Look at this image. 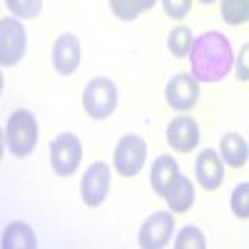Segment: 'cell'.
<instances>
[{"mask_svg": "<svg viewBox=\"0 0 249 249\" xmlns=\"http://www.w3.org/2000/svg\"><path fill=\"white\" fill-rule=\"evenodd\" d=\"M234 68V50L230 37L219 30L195 37L190 50V72L197 82H219Z\"/></svg>", "mask_w": 249, "mask_h": 249, "instance_id": "cell-1", "label": "cell"}, {"mask_svg": "<svg viewBox=\"0 0 249 249\" xmlns=\"http://www.w3.org/2000/svg\"><path fill=\"white\" fill-rule=\"evenodd\" d=\"M37 144V122L30 110H15L5 122V147L13 157H28Z\"/></svg>", "mask_w": 249, "mask_h": 249, "instance_id": "cell-2", "label": "cell"}, {"mask_svg": "<svg viewBox=\"0 0 249 249\" xmlns=\"http://www.w3.org/2000/svg\"><path fill=\"white\" fill-rule=\"evenodd\" d=\"M82 110L90 120H107L117 110V85L110 77H95L82 90Z\"/></svg>", "mask_w": 249, "mask_h": 249, "instance_id": "cell-3", "label": "cell"}, {"mask_svg": "<svg viewBox=\"0 0 249 249\" xmlns=\"http://www.w3.org/2000/svg\"><path fill=\"white\" fill-rule=\"evenodd\" d=\"M82 162V142L72 132H60L50 142V167L57 177H72Z\"/></svg>", "mask_w": 249, "mask_h": 249, "instance_id": "cell-4", "label": "cell"}, {"mask_svg": "<svg viewBox=\"0 0 249 249\" xmlns=\"http://www.w3.org/2000/svg\"><path fill=\"white\" fill-rule=\"evenodd\" d=\"M144 160H147V140L142 135H124L117 147H115V157H112V164L117 175L122 177H135L140 175V170L144 167Z\"/></svg>", "mask_w": 249, "mask_h": 249, "instance_id": "cell-5", "label": "cell"}, {"mask_svg": "<svg viewBox=\"0 0 249 249\" xmlns=\"http://www.w3.org/2000/svg\"><path fill=\"white\" fill-rule=\"evenodd\" d=\"M28 50V33L25 25L15 18L0 20V65L13 68L25 57Z\"/></svg>", "mask_w": 249, "mask_h": 249, "instance_id": "cell-6", "label": "cell"}, {"mask_svg": "<svg viewBox=\"0 0 249 249\" xmlns=\"http://www.w3.org/2000/svg\"><path fill=\"white\" fill-rule=\"evenodd\" d=\"M110 184H112L110 164L107 162H92L85 170V175H82V182H80L82 202L88 207H100L110 195Z\"/></svg>", "mask_w": 249, "mask_h": 249, "instance_id": "cell-7", "label": "cell"}, {"mask_svg": "<svg viewBox=\"0 0 249 249\" xmlns=\"http://www.w3.org/2000/svg\"><path fill=\"white\" fill-rule=\"evenodd\" d=\"M172 232H175L172 212H155L142 222L140 232H137V242L142 249H162L170 244Z\"/></svg>", "mask_w": 249, "mask_h": 249, "instance_id": "cell-8", "label": "cell"}, {"mask_svg": "<svg viewBox=\"0 0 249 249\" xmlns=\"http://www.w3.org/2000/svg\"><path fill=\"white\" fill-rule=\"evenodd\" d=\"M197 97H199V82L192 77V72H177L164 88V100L177 112L192 110L197 105Z\"/></svg>", "mask_w": 249, "mask_h": 249, "instance_id": "cell-9", "label": "cell"}, {"mask_svg": "<svg viewBox=\"0 0 249 249\" xmlns=\"http://www.w3.org/2000/svg\"><path fill=\"white\" fill-rule=\"evenodd\" d=\"M195 177L207 192L219 190L222 182H224V160H222V155L212 147L202 150L197 155V162H195Z\"/></svg>", "mask_w": 249, "mask_h": 249, "instance_id": "cell-10", "label": "cell"}, {"mask_svg": "<svg viewBox=\"0 0 249 249\" xmlns=\"http://www.w3.org/2000/svg\"><path fill=\"white\" fill-rule=\"evenodd\" d=\"M80 43L72 33H62L53 45V68L60 75H75L80 68Z\"/></svg>", "mask_w": 249, "mask_h": 249, "instance_id": "cell-11", "label": "cell"}, {"mask_svg": "<svg viewBox=\"0 0 249 249\" xmlns=\"http://www.w3.org/2000/svg\"><path fill=\"white\" fill-rule=\"evenodd\" d=\"M167 142L175 152H192L199 144V127L192 117L179 115L167 124Z\"/></svg>", "mask_w": 249, "mask_h": 249, "instance_id": "cell-12", "label": "cell"}, {"mask_svg": "<svg viewBox=\"0 0 249 249\" xmlns=\"http://www.w3.org/2000/svg\"><path fill=\"white\" fill-rule=\"evenodd\" d=\"M177 175H179L177 160L170 157V155H160V157L152 162V170H150V184H152L155 195L164 197V192L170 190V184L177 179Z\"/></svg>", "mask_w": 249, "mask_h": 249, "instance_id": "cell-13", "label": "cell"}, {"mask_svg": "<svg viewBox=\"0 0 249 249\" xmlns=\"http://www.w3.org/2000/svg\"><path fill=\"white\" fill-rule=\"evenodd\" d=\"M164 202H167L170 212L184 214L190 212V207L195 204V187L184 175H177V179L170 184V190L164 192Z\"/></svg>", "mask_w": 249, "mask_h": 249, "instance_id": "cell-14", "label": "cell"}, {"mask_svg": "<svg viewBox=\"0 0 249 249\" xmlns=\"http://www.w3.org/2000/svg\"><path fill=\"white\" fill-rule=\"evenodd\" d=\"M219 155H222L224 164H230L232 170H239L249 160V142L237 132H227L219 140Z\"/></svg>", "mask_w": 249, "mask_h": 249, "instance_id": "cell-15", "label": "cell"}, {"mask_svg": "<svg viewBox=\"0 0 249 249\" xmlns=\"http://www.w3.org/2000/svg\"><path fill=\"white\" fill-rule=\"evenodd\" d=\"M37 247V239H35V232L25 222H13L5 227L3 232V249H35Z\"/></svg>", "mask_w": 249, "mask_h": 249, "instance_id": "cell-16", "label": "cell"}, {"mask_svg": "<svg viewBox=\"0 0 249 249\" xmlns=\"http://www.w3.org/2000/svg\"><path fill=\"white\" fill-rule=\"evenodd\" d=\"M157 0H110V10L117 20H124V23H132L135 18H140L142 13L152 10V5Z\"/></svg>", "mask_w": 249, "mask_h": 249, "instance_id": "cell-17", "label": "cell"}, {"mask_svg": "<svg viewBox=\"0 0 249 249\" xmlns=\"http://www.w3.org/2000/svg\"><path fill=\"white\" fill-rule=\"evenodd\" d=\"M219 10L227 25L249 23V0H219Z\"/></svg>", "mask_w": 249, "mask_h": 249, "instance_id": "cell-18", "label": "cell"}, {"mask_svg": "<svg viewBox=\"0 0 249 249\" xmlns=\"http://www.w3.org/2000/svg\"><path fill=\"white\" fill-rule=\"evenodd\" d=\"M192 43H195V35L187 25H177L170 35H167V48L175 57H187L192 50Z\"/></svg>", "mask_w": 249, "mask_h": 249, "instance_id": "cell-19", "label": "cell"}, {"mask_svg": "<svg viewBox=\"0 0 249 249\" xmlns=\"http://www.w3.org/2000/svg\"><path fill=\"white\" fill-rule=\"evenodd\" d=\"M230 207H232L234 217H239V219H249V182H239L234 190H232Z\"/></svg>", "mask_w": 249, "mask_h": 249, "instance_id": "cell-20", "label": "cell"}, {"mask_svg": "<svg viewBox=\"0 0 249 249\" xmlns=\"http://www.w3.org/2000/svg\"><path fill=\"white\" fill-rule=\"evenodd\" d=\"M5 5L15 18L23 20H33L43 13V0H5Z\"/></svg>", "mask_w": 249, "mask_h": 249, "instance_id": "cell-21", "label": "cell"}, {"mask_svg": "<svg viewBox=\"0 0 249 249\" xmlns=\"http://www.w3.org/2000/svg\"><path fill=\"white\" fill-rule=\"evenodd\" d=\"M204 234L199 227H182L177 239H175V249H204Z\"/></svg>", "mask_w": 249, "mask_h": 249, "instance_id": "cell-22", "label": "cell"}, {"mask_svg": "<svg viewBox=\"0 0 249 249\" xmlns=\"http://www.w3.org/2000/svg\"><path fill=\"white\" fill-rule=\"evenodd\" d=\"M160 3H162V10L172 20H184L192 10V0H160Z\"/></svg>", "mask_w": 249, "mask_h": 249, "instance_id": "cell-23", "label": "cell"}, {"mask_svg": "<svg viewBox=\"0 0 249 249\" xmlns=\"http://www.w3.org/2000/svg\"><path fill=\"white\" fill-rule=\"evenodd\" d=\"M234 72H237V80L242 82L249 80V43H244L239 55L234 57Z\"/></svg>", "mask_w": 249, "mask_h": 249, "instance_id": "cell-24", "label": "cell"}, {"mask_svg": "<svg viewBox=\"0 0 249 249\" xmlns=\"http://www.w3.org/2000/svg\"><path fill=\"white\" fill-rule=\"evenodd\" d=\"M199 3H204V5H212V3H214V0H199Z\"/></svg>", "mask_w": 249, "mask_h": 249, "instance_id": "cell-25", "label": "cell"}]
</instances>
